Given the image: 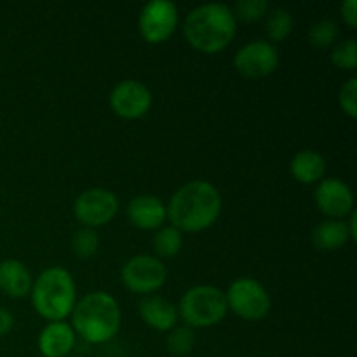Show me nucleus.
<instances>
[{
    "instance_id": "nucleus-4",
    "label": "nucleus",
    "mask_w": 357,
    "mask_h": 357,
    "mask_svg": "<svg viewBox=\"0 0 357 357\" xmlns=\"http://www.w3.org/2000/svg\"><path fill=\"white\" fill-rule=\"evenodd\" d=\"M30 298L35 312L49 323L65 321L77 303L75 281L66 268L49 267L33 281Z\"/></svg>"
},
{
    "instance_id": "nucleus-26",
    "label": "nucleus",
    "mask_w": 357,
    "mask_h": 357,
    "mask_svg": "<svg viewBox=\"0 0 357 357\" xmlns=\"http://www.w3.org/2000/svg\"><path fill=\"white\" fill-rule=\"evenodd\" d=\"M338 105L344 110L347 117L356 119L357 117V79L351 77L344 86L340 87L338 93Z\"/></svg>"
},
{
    "instance_id": "nucleus-16",
    "label": "nucleus",
    "mask_w": 357,
    "mask_h": 357,
    "mask_svg": "<svg viewBox=\"0 0 357 357\" xmlns=\"http://www.w3.org/2000/svg\"><path fill=\"white\" fill-rule=\"evenodd\" d=\"M33 278L23 261L16 258L0 261V289L10 298L30 296Z\"/></svg>"
},
{
    "instance_id": "nucleus-2",
    "label": "nucleus",
    "mask_w": 357,
    "mask_h": 357,
    "mask_svg": "<svg viewBox=\"0 0 357 357\" xmlns=\"http://www.w3.org/2000/svg\"><path fill=\"white\" fill-rule=\"evenodd\" d=\"M237 33L232 7L225 3H202L192 9L183 21L188 45L204 54H216L230 45Z\"/></svg>"
},
{
    "instance_id": "nucleus-25",
    "label": "nucleus",
    "mask_w": 357,
    "mask_h": 357,
    "mask_svg": "<svg viewBox=\"0 0 357 357\" xmlns=\"http://www.w3.org/2000/svg\"><path fill=\"white\" fill-rule=\"evenodd\" d=\"M331 63L340 70H352L357 66V42L356 38H347L344 42H338L333 45V51L330 54Z\"/></svg>"
},
{
    "instance_id": "nucleus-3",
    "label": "nucleus",
    "mask_w": 357,
    "mask_h": 357,
    "mask_svg": "<svg viewBox=\"0 0 357 357\" xmlns=\"http://www.w3.org/2000/svg\"><path fill=\"white\" fill-rule=\"evenodd\" d=\"M70 316L75 335L94 345L107 344L121 330V307L114 296L105 291L82 296Z\"/></svg>"
},
{
    "instance_id": "nucleus-23",
    "label": "nucleus",
    "mask_w": 357,
    "mask_h": 357,
    "mask_svg": "<svg viewBox=\"0 0 357 357\" xmlns=\"http://www.w3.org/2000/svg\"><path fill=\"white\" fill-rule=\"evenodd\" d=\"M166 345L173 356L190 354L195 345V331L188 326H174L167 335Z\"/></svg>"
},
{
    "instance_id": "nucleus-15",
    "label": "nucleus",
    "mask_w": 357,
    "mask_h": 357,
    "mask_svg": "<svg viewBox=\"0 0 357 357\" xmlns=\"http://www.w3.org/2000/svg\"><path fill=\"white\" fill-rule=\"evenodd\" d=\"M138 312L143 323L155 331H171L176 326V307L162 296H145L138 303Z\"/></svg>"
},
{
    "instance_id": "nucleus-9",
    "label": "nucleus",
    "mask_w": 357,
    "mask_h": 357,
    "mask_svg": "<svg viewBox=\"0 0 357 357\" xmlns=\"http://www.w3.org/2000/svg\"><path fill=\"white\" fill-rule=\"evenodd\" d=\"M178 24V9L169 0H153L143 6L138 17L139 35L149 44L166 42L174 33Z\"/></svg>"
},
{
    "instance_id": "nucleus-5",
    "label": "nucleus",
    "mask_w": 357,
    "mask_h": 357,
    "mask_svg": "<svg viewBox=\"0 0 357 357\" xmlns=\"http://www.w3.org/2000/svg\"><path fill=\"white\" fill-rule=\"evenodd\" d=\"M180 316L188 328H211L225 319V293L216 286L199 284L185 291L180 300Z\"/></svg>"
},
{
    "instance_id": "nucleus-20",
    "label": "nucleus",
    "mask_w": 357,
    "mask_h": 357,
    "mask_svg": "<svg viewBox=\"0 0 357 357\" xmlns=\"http://www.w3.org/2000/svg\"><path fill=\"white\" fill-rule=\"evenodd\" d=\"M157 258H174L183 248V234L174 227H160L152 239Z\"/></svg>"
},
{
    "instance_id": "nucleus-29",
    "label": "nucleus",
    "mask_w": 357,
    "mask_h": 357,
    "mask_svg": "<svg viewBox=\"0 0 357 357\" xmlns=\"http://www.w3.org/2000/svg\"><path fill=\"white\" fill-rule=\"evenodd\" d=\"M347 223V230H349V236H351V241H357V213L352 211L349 215V222Z\"/></svg>"
},
{
    "instance_id": "nucleus-11",
    "label": "nucleus",
    "mask_w": 357,
    "mask_h": 357,
    "mask_svg": "<svg viewBox=\"0 0 357 357\" xmlns=\"http://www.w3.org/2000/svg\"><path fill=\"white\" fill-rule=\"evenodd\" d=\"M152 93L143 82L135 79L121 80L110 93V107L117 117L136 121L152 108Z\"/></svg>"
},
{
    "instance_id": "nucleus-27",
    "label": "nucleus",
    "mask_w": 357,
    "mask_h": 357,
    "mask_svg": "<svg viewBox=\"0 0 357 357\" xmlns=\"http://www.w3.org/2000/svg\"><path fill=\"white\" fill-rule=\"evenodd\" d=\"M340 13L344 17V23L347 24L351 30L357 28V2L356 0H344L340 3Z\"/></svg>"
},
{
    "instance_id": "nucleus-12",
    "label": "nucleus",
    "mask_w": 357,
    "mask_h": 357,
    "mask_svg": "<svg viewBox=\"0 0 357 357\" xmlns=\"http://www.w3.org/2000/svg\"><path fill=\"white\" fill-rule=\"evenodd\" d=\"M317 209L328 220H342L354 211V194L340 178H324L314 192Z\"/></svg>"
},
{
    "instance_id": "nucleus-13",
    "label": "nucleus",
    "mask_w": 357,
    "mask_h": 357,
    "mask_svg": "<svg viewBox=\"0 0 357 357\" xmlns=\"http://www.w3.org/2000/svg\"><path fill=\"white\" fill-rule=\"evenodd\" d=\"M126 213L139 230H159L167 218L166 204L155 195H136L129 201Z\"/></svg>"
},
{
    "instance_id": "nucleus-28",
    "label": "nucleus",
    "mask_w": 357,
    "mask_h": 357,
    "mask_svg": "<svg viewBox=\"0 0 357 357\" xmlns=\"http://www.w3.org/2000/svg\"><path fill=\"white\" fill-rule=\"evenodd\" d=\"M14 326V316L7 309L0 307V337H6Z\"/></svg>"
},
{
    "instance_id": "nucleus-19",
    "label": "nucleus",
    "mask_w": 357,
    "mask_h": 357,
    "mask_svg": "<svg viewBox=\"0 0 357 357\" xmlns=\"http://www.w3.org/2000/svg\"><path fill=\"white\" fill-rule=\"evenodd\" d=\"M265 17H267L265 20V31H267L271 44L286 40L295 28V20H293L291 13L284 7H275V9L268 10Z\"/></svg>"
},
{
    "instance_id": "nucleus-6",
    "label": "nucleus",
    "mask_w": 357,
    "mask_h": 357,
    "mask_svg": "<svg viewBox=\"0 0 357 357\" xmlns=\"http://www.w3.org/2000/svg\"><path fill=\"white\" fill-rule=\"evenodd\" d=\"M227 307L246 321H260L271 312V296L267 289L253 278H239L225 293Z\"/></svg>"
},
{
    "instance_id": "nucleus-24",
    "label": "nucleus",
    "mask_w": 357,
    "mask_h": 357,
    "mask_svg": "<svg viewBox=\"0 0 357 357\" xmlns=\"http://www.w3.org/2000/svg\"><path fill=\"white\" fill-rule=\"evenodd\" d=\"M271 10V3L267 0H239L234 6L232 13L236 20L244 21V23H257L264 20Z\"/></svg>"
},
{
    "instance_id": "nucleus-1",
    "label": "nucleus",
    "mask_w": 357,
    "mask_h": 357,
    "mask_svg": "<svg viewBox=\"0 0 357 357\" xmlns=\"http://www.w3.org/2000/svg\"><path fill=\"white\" fill-rule=\"evenodd\" d=\"M222 204V195L215 185L204 180L188 181L171 195L166 206L167 220L181 234H197L218 220Z\"/></svg>"
},
{
    "instance_id": "nucleus-14",
    "label": "nucleus",
    "mask_w": 357,
    "mask_h": 357,
    "mask_svg": "<svg viewBox=\"0 0 357 357\" xmlns=\"http://www.w3.org/2000/svg\"><path fill=\"white\" fill-rule=\"evenodd\" d=\"M37 345L44 357H65L75 347V331L65 321L47 323L38 335Z\"/></svg>"
},
{
    "instance_id": "nucleus-10",
    "label": "nucleus",
    "mask_w": 357,
    "mask_h": 357,
    "mask_svg": "<svg viewBox=\"0 0 357 357\" xmlns=\"http://www.w3.org/2000/svg\"><path fill=\"white\" fill-rule=\"evenodd\" d=\"M234 66L246 79H264L279 66V51L268 40H251L234 56Z\"/></svg>"
},
{
    "instance_id": "nucleus-17",
    "label": "nucleus",
    "mask_w": 357,
    "mask_h": 357,
    "mask_svg": "<svg viewBox=\"0 0 357 357\" xmlns=\"http://www.w3.org/2000/svg\"><path fill=\"white\" fill-rule=\"evenodd\" d=\"M289 173L298 183H319L326 174V159L316 150H300L289 162Z\"/></svg>"
},
{
    "instance_id": "nucleus-21",
    "label": "nucleus",
    "mask_w": 357,
    "mask_h": 357,
    "mask_svg": "<svg viewBox=\"0 0 357 357\" xmlns=\"http://www.w3.org/2000/svg\"><path fill=\"white\" fill-rule=\"evenodd\" d=\"M340 37V26L331 17H323V20L312 23L309 30V42L312 47L328 49L337 44Z\"/></svg>"
},
{
    "instance_id": "nucleus-22",
    "label": "nucleus",
    "mask_w": 357,
    "mask_h": 357,
    "mask_svg": "<svg viewBox=\"0 0 357 357\" xmlns=\"http://www.w3.org/2000/svg\"><path fill=\"white\" fill-rule=\"evenodd\" d=\"M70 248H72L73 255H75L77 258L87 260V258L94 257V255L98 253V248H100V236H98V232L94 229L82 227V229H79L72 236Z\"/></svg>"
},
{
    "instance_id": "nucleus-7",
    "label": "nucleus",
    "mask_w": 357,
    "mask_h": 357,
    "mask_svg": "<svg viewBox=\"0 0 357 357\" xmlns=\"http://www.w3.org/2000/svg\"><path fill=\"white\" fill-rule=\"evenodd\" d=\"M121 279L122 284L131 293L150 295L166 284L167 268L157 257L136 255L122 265Z\"/></svg>"
},
{
    "instance_id": "nucleus-18",
    "label": "nucleus",
    "mask_w": 357,
    "mask_h": 357,
    "mask_svg": "<svg viewBox=\"0 0 357 357\" xmlns=\"http://www.w3.org/2000/svg\"><path fill=\"white\" fill-rule=\"evenodd\" d=\"M351 241L347 223L344 220H324L312 230V244L323 253L342 250Z\"/></svg>"
},
{
    "instance_id": "nucleus-8",
    "label": "nucleus",
    "mask_w": 357,
    "mask_h": 357,
    "mask_svg": "<svg viewBox=\"0 0 357 357\" xmlns=\"http://www.w3.org/2000/svg\"><path fill=\"white\" fill-rule=\"evenodd\" d=\"M119 211L117 195L107 188H89L73 202V216L87 229L103 227L115 218Z\"/></svg>"
}]
</instances>
